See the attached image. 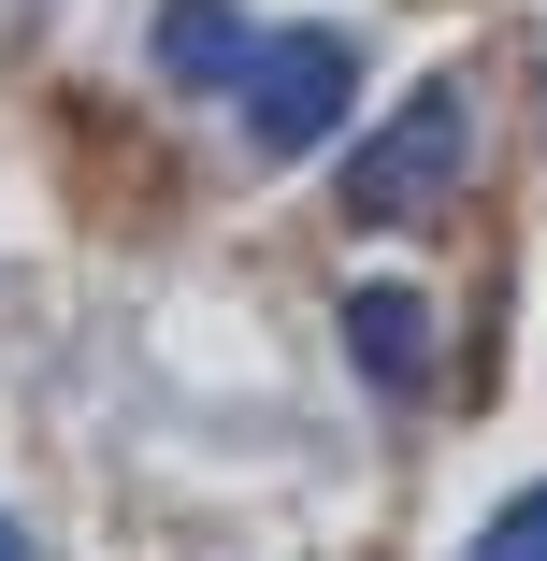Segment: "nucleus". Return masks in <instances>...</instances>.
Listing matches in <instances>:
<instances>
[{"label":"nucleus","instance_id":"f03ea898","mask_svg":"<svg viewBox=\"0 0 547 561\" xmlns=\"http://www.w3.org/2000/svg\"><path fill=\"white\" fill-rule=\"evenodd\" d=\"M447 173H461V101H447V87H418L403 116L346 159V216H361V231H403V216L447 202Z\"/></svg>","mask_w":547,"mask_h":561},{"label":"nucleus","instance_id":"f257e3e1","mask_svg":"<svg viewBox=\"0 0 547 561\" xmlns=\"http://www.w3.org/2000/svg\"><path fill=\"white\" fill-rule=\"evenodd\" d=\"M346 101H361V44L346 30H260V58H246V145L260 159H317L346 130Z\"/></svg>","mask_w":547,"mask_h":561},{"label":"nucleus","instance_id":"20e7f679","mask_svg":"<svg viewBox=\"0 0 547 561\" xmlns=\"http://www.w3.org/2000/svg\"><path fill=\"white\" fill-rule=\"evenodd\" d=\"M346 346H361L375 389H418V375H432V317H418V288H361V302H346Z\"/></svg>","mask_w":547,"mask_h":561},{"label":"nucleus","instance_id":"7ed1b4c3","mask_svg":"<svg viewBox=\"0 0 547 561\" xmlns=\"http://www.w3.org/2000/svg\"><path fill=\"white\" fill-rule=\"evenodd\" d=\"M246 58H260L246 0H159V72L173 87H246Z\"/></svg>","mask_w":547,"mask_h":561},{"label":"nucleus","instance_id":"423d86ee","mask_svg":"<svg viewBox=\"0 0 547 561\" xmlns=\"http://www.w3.org/2000/svg\"><path fill=\"white\" fill-rule=\"evenodd\" d=\"M0 561H30V533H15V518H0Z\"/></svg>","mask_w":547,"mask_h":561},{"label":"nucleus","instance_id":"39448f33","mask_svg":"<svg viewBox=\"0 0 547 561\" xmlns=\"http://www.w3.org/2000/svg\"><path fill=\"white\" fill-rule=\"evenodd\" d=\"M461 561H547V490H518V504H504V518L461 547Z\"/></svg>","mask_w":547,"mask_h":561}]
</instances>
